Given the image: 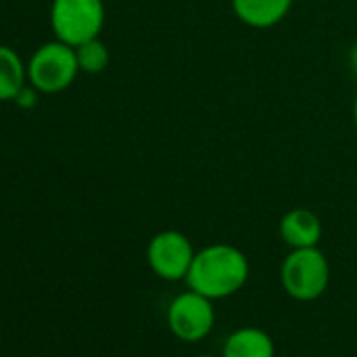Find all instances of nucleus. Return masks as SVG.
I'll return each instance as SVG.
<instances>
[{"instance_id":"nucleus-10","label":"nucleus","mask_w":357,"mask_h":357,"mask_svg":"<svg viewBox=\"0 0 357 357\" xmlns=\"http://www.w3.org/2000/svg\"><path fill=\"white\" fill-rule=\"evenodd\" d=\"M28 82V68L17 51L0 45V101H13Z\"/></svg>"},{"instance_id":"nucleus-8","label":"nucleus","mask_w":357,"mask_h":357,"mask_svg":"<svg viewBox=\"0 0 357 357\" xmlns=\"http://www.w3.org/2000/svg\"><path fill=\"white\" fill-rule=\"evenodd\" d=\"M294 0H231L238 20L250 28L267 30L278 26L292 9Z\"/></svg>"},{"instance_id":"nucleus-6","label":"nucleus","mask_w":357,"mask_h":357,"mask_svg":"<svg viewBox=\"0 0 357 357\" xmlns=\"http://www.w3.org/2000/svg\"><path fill=\"white\" fill-rule=\"evenodd\" d=\"M194 246L181 231H160L147 246V263L151 271L164 280H183L194 263Z\"/></svg>"},{"instance_id":"nucleus-4","label":"nucleus","mask_w":357,"mask_h":357,"mask_svg":"<svg viewBox=\"0 0 357 357\" xmlns=\"http://www.w3.org/2000/svg\"><path fill=\"white\" fill-rule=\"evenodd\" d=\"M282 286L296 301L319 298L330 282V265L326 257L313 248H294L282 263Z\"/></svg>"},{"instance_id":"nucleus-14","label":"nucleus","mask_w":357,"mask_h":357,"mask_svg":"<svg viewBox=\"0 0 357 357\" xmlns=\"http://www.w3.org/2000/svg\"><path fill=\"white\" fill-rule=\"evenodd\" d=\"M353 122H355V128H357V97H355V103H353Z\"/></svg>"},{"instance_id":"nucleus-13","label":"nucleus","mask_w":357,"mask_h":357,"mask_svg":"<svg viewBox=\"0 0 357 357\" xmlns=\"http://www.w3.org/2000/svg\"><path fill=\"white\" fill-rule=\"evenodd\" d=\"M349 63H351V70L355 72V76H357V45L351 49V53H349Z\"/></svg>"},{"instance_id":"nucleus-5","label":"nucleus","mask_w":357,"mask_h":357,"mask_svg":"<svg viewBox=\"0 0 357 357\" xmlns=\"http://www.w3.org/2000/svg\"><path fill=\"white\" fill-rule=\"evenodd\" d=\"M215 324V309L208 296L190 290L178 294L168 307L170 332L188 342L204 338Z\"/></svg>"},{"instance_id":"nucleus-7","label":"nucleus","mask_w":357,"mask_h":357,"mask_svg":"<svg viewBox=\"0 0 357 357\" xmlns=\"http://www.w3.org/2000/svg\"><path fill=\"white\" fill-rule=\"evenodd\" d=\"M280 236L292 250L294 248H313L321 240V221L313 211L294 208L282 217Z\"/></svg>"},{"instance_id":"nucleus-15","label":"nucleus","mask_w":357,"mask_h":357,"mask_svg":"<svg viewBox=\"0 0 357 357\" xmlns=\"http://www.w3.org/2000/svg\"><path fill=\"white\" fill-rule=\"evenodd\" d=\"M200 357H213V355H200Z\"/></svg>"},{"instance_id":"nucleus-12","label":"nucleus","mask_w":357,"mask_h":357,"mask_svg":"<svg viewBox=\"0 0 357 357\" xmlns=\"http://www.w3.org/2000/svg\"><path fill=\"white\" fill-rule=\"evenodd\" d=\"M38 89L36 86H32L30 82H26L24 86H22V91L15 95V103L20 105V107H24V109H32L34 105H36V101H38Z\"/></svg>"},{"instance_id":"nucleus-1","label":"nucleus","mask_w":357,"mask_h":357,"mask_svg":"<svg viewBox=\"0 0 357 357\" xmlns=\"http://www.w3.org/2000/svg\"><path fill=\"white\" fill-rule=\"evenodd\" d=\"M192 290L215 298H225L238 292L248 280V259L242 250L229 244H213L196 252L188 273Z\"/></svg>"},{"instance_id":"nucleus-3","label":"nucleus","mask_w":357,"mask_h":357,"mask_svg":"<svg viewBox=\"0 0 357 357\" xmlns=\"http://www.w3.org/2000/svg\"><path fill=\"white\" fill-rule=\"evenodd\" d=\"M80 72L76 49L55 40L47 43L32 55L28 63V82L45 95H55L72 86Z\"/></svg>"},{"instance_id":"nucleus-2","label":"nucleus","mask_w":357,"mask_h":357,"mask_svg":"<svg viewBox=\"0 0 357 357\" xmlns=\"http://www.w3.org/2000/svg\"><path fill=\"white\" fill-rule=\"evenodd\" d=\"M103 24V0H53L51 5V28L57 40L70 47L99 38Z\"/></svg>"},{"instance_id":"nucleus-11","label":"nucleus","mask_w":357,"mask_h":357,"mask_svg":"<svg viewBox=\"0 0 357 357\" xmlns=\"http://www.w3.org/2000/svg\"><path fill=\"white\" fill-rule=\"evenodd\" d=\"M74 49H76L80 72H84V74H101L109 66V51L99 38L86 40Z\"/></svg>"},{"instance_id":"nucleus-9","label":"nucleus","mask_w":357,"mask_h":357,"mask_svg":"<svg viewBox=\"0 0 357 357\" xmlns=\"http://www.w3.org/2000/svg\"><path fill=\"white\" fill-rule=\"evenodd\" d=\"M275 347L267 332L259 328H242L236 330L223 349V357H273Z\"/></svg>"}]
</instances>
